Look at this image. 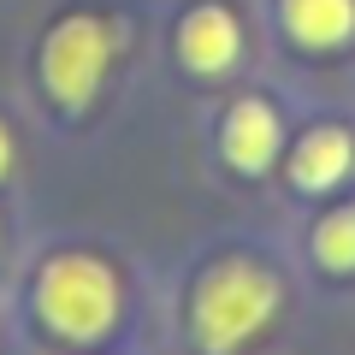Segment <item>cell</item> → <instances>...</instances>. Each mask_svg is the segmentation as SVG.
<instances>
[{
    "label": "cell",
    "instance_id": "1",
    "mask_svg": "<svg viewBox=\"0 0 355 355\" xmlns=\"http://www.w3.org/2000/svg\"><path fill=\"white\" fill-rule=\"evenodd\" d=\"M272 314H279V279L261 272L254 261L214 266V272L202 279V291H196V338H202V349H214V355L249 343Z\"/></svg>",
    "mask_w": 355,
    "mask_h": 355
},
{
    "label": "cell",
    "instance_id": "2",
    "mask_svg": "<svg viewBox=\"0 0 355 355\" xmlns=\"http://www.w3.org/2000/svg\"><path fill=\"white\" fill-rule=\"evenodd\" d=\"M36 296H42L48 326L65 331V338H83V343L101 338L119 314V284L95 254H60V261H48Z\"/></svg>",
    "mask_w": 355,
    "mask_h": 355
},
{
    "label": "cell",
    "instance_id": "3",
    "mask_svg": "<svg viewBox=\"0 0 355 355\" xmlns=\"http://www.w3.org/2000/svg\"><path fill=\"white\" fill-rule=\"evenodd\" d=\"M107 60H113V36H107L101 18H60L42 48V77H48L53 101L60 107H89L95 89L107 77Z\"/></svg>",
    "mask_w": 355,
    "mask_h": 355
},
{
    "label": "cell",
    "instance_id": "4",
    "mask_svg": "<svg viewBox=\"0 0 355 355\" xmlns=\"http://www.w3.org/2000/svg\"><path fill=\"white\" fill-rule=\"evenodd\" d=\"M178 53H184V65L190 71H231L243 53V30L237 18L225 12V6H196L184 24H178Z\"/></svg>",
    "mask_w": 355,
    "mask_h": 355
},
{
    "label": "cell",
    "instance_id": "5",
    "mask_svg": "<svg viewBox=\"0 0 355 355\" xmlns=\"http://www.w3.org/2000/svg\"><path fill=\"white\" fill-rule=\"evenodd\" d=\"M219 148H225L231 166H243V172H261V166L279 154V113H272L266 101H237V107L225 113Z\"/></svg>",
    "mask_w": 355,
    "mask_h": 355
},
{
    "label": "cell",
    "instance_id": "6",
    "mask_svg": "<svg viewBox=\"0 0 355 355\" xmlns=\"http://www.w3.org/2000/svg\"><path fill=\"white\" fill-rule=\"evenodd\" d=\"M284 30L302 48H343L355 36V0H284Z\"/></svg>",
    "mask_w": 355,
    "mask_h": 355
},
{
    "label": "cell",
    "instance_id": "7",
    "mask_svg": "<svg viewBox=\"0 0 355 355\" xmlns=\"http://www.w3.org/2000/svg\"><path fill=\"white\" fill-rule=\"evenodd\" d=\"M349 160H355V142L343 137L338 125H320V130L302 137V148H296V160H291V178L302 190H331V184L349 172Z\"/></svg>",
    "mask_w": 355,
    "mask_h": 355
},
{
    "label": "cell",
    "instance_id": "8",
    "mask_svg": "<svg viewBox=\"0 0 355 355\" xmlns=\"http://www.w3.org/2000/svg\"><path fill=\"white\" fill-rule=\"evenodd\" d=\"M314 254H320L326 266H338V272H349V266H355V207H343V214L320 219V231H314Z\"/></svg>",
    "mask_w": 355,
    "mask_h": 355
},
{
    "label": "cell",
    "instance_id": "9",
    "mask_svg": "<svg viewBox=\"0 0 355 355\" xmlns=\"http://www.w3.org/2000/svg\"><path fill=\"white\" fill-rule=\"evenodd\" d=\"M12 172V137H6V125H0V178Z\"/></svg>",
    "mask_w": 355,
    "mask_h": 355
}]
</instances>
